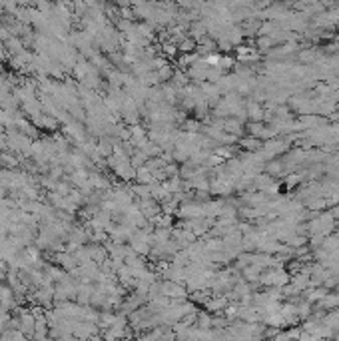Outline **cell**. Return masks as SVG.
Segmentation results:
<instances>
[{
    "mask_svg": "<svg viewBox=\"0 0 339 341\" xmlns=\"http://www.w3.org/2000/svg\"><path fill=\"white\" fill-rule=\"evenodd\" d=\"M4 46H6V48H8V52H10V54H14V56H18L20 52H24L22 50V40H20V38H16V36H12L10 40H6Z\"/></svg>",
    "mask_w": 339,
    "mask_h": 341,
    "instance_id": "6da1fadb",
    "label": "cell"
},
{
    "mask_svg": "<svg viewBox=\"0 0 339 341\" xmlns=\"http://www.w3.org/2000/svg\"><path fill=\"white\" fill-rule=\"evenodd\" d=\"M16 166H18V158L14 154H8V152L0 154V168H16Z\"/></svg>",
    "mask_w": 339,
    "mask_h": 341,
    "instance_id": "7a4b0ae2",
    "label": "cell"
}]
</instances>
